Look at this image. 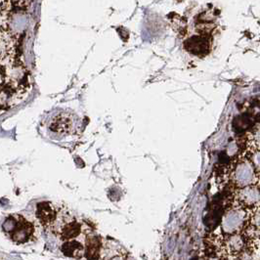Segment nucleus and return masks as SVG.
Listing matches in <instances>:
<instances>
[{
  "instance_id": "obj_1",
  "label": "nucleus",
  "mask_w": 260,
  "mask_h": 260,
  "mask_svg": "<svg viewBox=\"0 0 260 260\" xmlns=\"http://www.w3.org/2000/svg\"><path fill=\"white\" fill-rule=\"evenodd\" d=\"M229 180L235 188L259 184V170L246 156L238 154L230 164Z\"/></svg>"
},
{
  "instance_id": "obj_2",
  "label": "nucleus",
  "mask_w": 260,
  "mask_h": 260,
  "mask_svg": "<svg viewBox=\"0 0 260 260\" xmlns=\"http://www.w3.org/2000/svg\"><path fill=\"white\" fill-rule=\"evenodd\" d=\"M251 209L242 207L235 201L222 216L220 229L222 234H241L247 226Z\"/></svg>"
},
{
  "instance_id": "obj_3",
  "label": "nucleus",
  "mask_w": 260,
  "mask_h": 260,
  "mask_svg": "<svg viewBox=\"0 0 260 260\" xmlns=\"http://www.w3.org/2000/svg\"><path fill=\"white\" fill-rule=\"evenodd\" d=\"M246 240L242 234L222 235L220 252L221 259H239L246 249Z\"/></svg>"
},
{
  "instance_id": "obj_4",
  "label": "nucleus",
  "mask_w": 260,
  "mask_h": 260,
  "mask_svg": "<svg viewBox=\"0 0 260 260\" xmlns=\"http://www.w3.org/2000/svg\"><path fill=\"white\" fill-rule=\"evenodd\" d=\"M233 201L247 209L259 208V184H252L241 188H235Z\"/></svg>"
},
{
  "instance_id": "obj_5",
  "label": "nucleus",
  "mask_w": 260,
  "mask_h": 260,
  "mask_svg": "<svg viewBox=\"0 0 260 260\" xmlns=\"http://www.w3.org/2000/svg\"><path fill=\"white\" fill-rule=\"evenodd\" d=\"M5 80L7 81V85L11 86L17 91H23L26 89L28 83V76L24 66L15 64L11 66L5 73Z\"/></svg>"
},
{
  "instance_id": "obj_6",
  "label": "nucleus",
  "mask_w": 260,
  "mask_h": 260,
  "mask_svg": "<svg viewBox=\"0 0 260 260\" xmlns=\"http://www.w3.org/2000/svg\"><path fill=\"white\" fill-rule=\"evenodd\" d=\"M210 40L208 36H194L184 42V48L198 57L207 56L210 51Z\"/></svg>"
},
{
  "instance_id": "obj_7",
  "label": "nucleus",
  "mask_w": 260,
  "mask_h": 260,
  "mask_svg": "<svg viewBox=\"0 0 260 260\" xmlns=\"http://www.w3.org/2000/svg\"><path fill=\"white\" fill-rule=\"evenodd\" d=\"M127 252L124 247L113 240L102 239L99 259H125Z\"/></svg>"
},
{
  "instance_id": "obj_8",
  "label": "nucleus",
  "mask_w": 260,
  "mask_h": 260,
  "mask_svg": "<svg viewBox=\"0 0 260 260\" xmlns=\"http://www.w3.org/2000/svg\"><path fill=\"white\" fill-rule=\"evenodd\" d=\"M35 234V227L32 223L26 221L23 217H19L17 227L11 233V239L16 244H25L32 239Z\"/></svg>"
},
{
  "instance_id": "obj_9",
  "label": "nucleus",
  "mask_w": 260,
  "mask_h": 260,
  "mask_svg": "<svg viewBox=\"0 0 260 260\" xmlns=\"http://www.w3.org/2000/svg\"><path fill=\"white\" fill-rule=\"evenodd\" d=\"M75 121L74 118L69 114H59L54 117L50 123L49 128L53 132L58 134H70L74 131Z\"/></svg>"
},
{
  "instance_id": "obj_10",
  "label": "nucleus",
  "mask_w": 260,
  "mask_h": 260,
  "mask_svg": "<svg viewBox=\"0 0 260 260\" xmlns=\"http://www.w3.org/2000/svg\"><path fill=\"white\" fill-rule=\"evenodd\" d=\"M62 252L68 257L72 258H81L85 255V246L77 239L65 241L61 247Z\"/></svg>"
},
{
  "instance_id": "obj_11",
  "label": "nucleus",
  "mask_w": 260,
  "mask_h": 260,
  "mask_svg": "<svg viewBox=\"0 0 260 260\" xmlns=\"http://www.w3.org/2000/svg\"><path fill=\"white\" fill-rule=\"evenodd\" d=\"M56 213V208L50 203H41L37 208V217L44 227H49L51 225Z\"/></svg>"
},
{
  "instance_id": "obj_12",
  "label": "nucleus",
  "mask_w": 260,
  "mask_h": 260,
  "mask_svg": "<svg viewBox=\"0 0 260 260\" xmlns=\"http://www.w3.org/2000/svg\"><path fill=\"white\" fill-rule=\"evenodd\" d=\"M85 246V255L84 257L88 259H99L100 249L102 246V239L97 236L87 235V238L84 242Z\"/></svg>"
},
{
  "instance_id": "obj_13",
  "label": "nucleus",
  "mask_w": 260,
  "mask_h": 260,
  "mask_svg": "<svg viewBox=\"0 0 260 260\" xmlns=\"http://www.w3.org/2000/svg\"><path fill=\"white\" fill-rule=\"evenodd\" d=\"M17 90L9 85L0 86V108L8 109L13 106L17 98Z\"/></svg>"
},
{
  "instance_id": "obj_14",
  "label": "nucleus",
  "mask_w": 260,
  "mask_h": 260,
  "mask_svg": "<svg viewBox=\"0 0 260 260\" xmlns=\"http://www.w3.org/2000/svg\"><path fill=\"white\" fill-rule=\"evenodd\" d=\"M26 24H27V17L26 14L20 13V12L13 14L9 21L10 29L13 34L16 35L23 32L26 28Z\"/></svg>"
},
{
  "instance_id": "obj_15",
  "label": "nucleus",
  "mask_w": 260,
  "mask_h": 260,
  "mask_svg": "<svg viewBox=\"0 0 260 260\" xmlns=\"http://www.w3.org/2000/svg\"><path fill=\"white\" fill-rule=\"evenodd\" d=\"M18 222H19V218H16V217H14V216L8 217V218L4 221L3 225H2L3 231H4L5 233L11 234L14 230H15V228L17 227Z\"/></svg>"
},
{
  "instance_id": "obj_16",
  "label": "nucleus",
  "mask_w": 260,
  "mask_h": 260,
  "mask_svg": "<svg viewBox=\"0 0 260 260\" xmlns=\"http://www.w3.org/2000/svg\"><path fill=\"white\" fill-rule=\"evenodd\" d=\"M5 81V76H4V72L0 69V86L4 83Z\"/></svg>"
}]
</instances>
